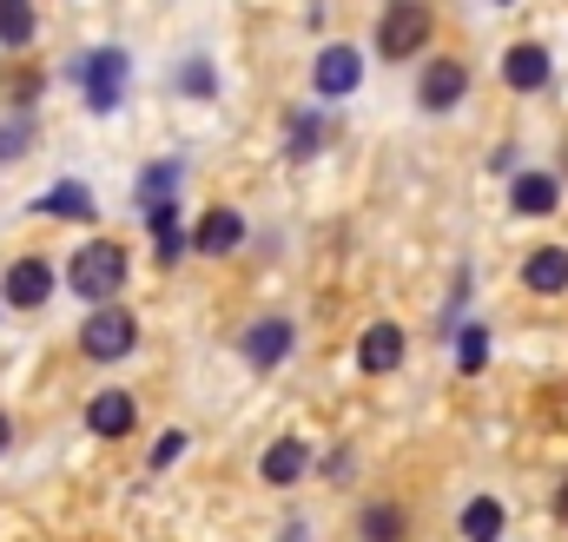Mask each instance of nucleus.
I'll return each instance as SVG.
<instances>
[{"mask_svg":"<svg viewBox=\"0 0 568 542\" xmlns=\"http://www.w3.org/2000/svg\"><path fill=\"white\" fill-rule=\"evenodd\" d=\"M67 284H73L87 304H113V298H120V284H126V252H120L113 239L80 245V252H73V265H67Z\"/></svg>","mask_w":568,"mask_h":542,"instance_id":"1","label":"nucleus"},{"mask_svg":"<svg viewBox=\"0 0 568 542\" xmlns=\"http://www.w3.org/2000/svg\"><path fill=\"white\" fill-rule=\"evenodd\" d=\"M133 344H140V324H133V311H120V304H100V311L80 324V351H87L93 364H120Z\"/></svg>","mask_w":568,"mask_h":542,"instance_id":"2","label":"nucleus"},{"mask_svg":"<svg viewBox=\"0 0 568 542\" xmlns=\"http://www.w3.org/2000/svg\"><path fill=\"white\" fill-rule=\"evenodd\" d=\"M73 73H80V87H87V107H93V113H113V107L126 100V53H120V47L87 53Z\"/></svg>","mask_w":568,"mask_h":542,"instance_id":"3","label":"nucleus"},{"mask_svg":"<svg viewBox=\"0 0 568 542\" xmlns=\"http://www.w3.org/2000/svg\"><path fill=\"white\" fill-rule=\"evenodd\" d=\"M424 40H429V13L417 7V0H390L384 20H377V47H384V60H410Z\"/></svg>","mask_w":568,"mask_h":542,"instance_id":"4","label":"nucleus"},{"mask_svg":"<svg viewBox=\"0 0 568 542\" xmlns=\"http://www.w3.org/2000/svg\"><path fill=\"white\" fill-rule=\"evenodd\" d=\"M0 298H7L13 311H40V304L53 298V265H47V259H13L7 278H0Z\"/></svg>","mask_w":568,"mask_h":542,"instance_id":"5","label":"nucleus"},{"mask_svg":"<svg viewBox=\"0 0 568 542\" xmlns=\"http://www.w3.org/2000/svg\"><path fill=\"white\" fill-rule=\"evenodd\" d=\"M311 80H317V93H324V100H344V93L364 80V60H357V47H324Z\"/></svg>","mask_w":568,"mask_h":542,"instance_id":"6","label":"nucleus"},{"mask_svg":"<svg viewBox=\"0 0 568 542\" xmlns=\"http://www.w3.org/2000/svg\"><path fill=\"white\" fill-rule=\"evenodd\" d=\"M456 100H469V67H456V60H429L424 107H429V113H449Z\"/></svg>","mask_w":568,"mask_h":542,"instance_id":"7","label":"nucleus"},{"mask_svg":"<svg viewBox=\"0 0 568 542\" xmlns=\"http://www.w3.org/2000/svg\"><path fill=\"white\" fill-rule=\"evenodd\" d=\"M357 364H364L371 378L397 371V364H404V331H397V324H371V331L357 338Z\"/></svg>","mask_w":568,"mask_h":542,"instance_id":"8","label":"nucleus"},{"mask_svg":"<svg viewBox=\"0 0 568 542\" xmlns=\"http://www.w3.org/2000/svg\"><path fill=\"white\" fill-rule=\"evenodd\" d=\"M133 423H140V404H133L126 391H100V398L87 404V430H93V436H126Z\"/></svg>","mask_w":568,"mask_h":542,"instance_id":"9","label":"nucleus"},{"mask_svg":"<svg viewBox=\"0 0 568 542\" xmlns=\"http://www.w3.org/2000/svg\"><path fill=\"white\" fill-rule=\"evenodd\" d=\"M239 239H245V219H239L232 205H212V212L199 219V232H192V245L212 252V259H219V252H239Z\"/></svg>","mask_w":568,"mask_h":542,"instance_id":"10","label":"nucleus"},{"mask_svg":"<svg viewBox=\"0 0 568 542\" xmlns=\"http://www.w3.org/2000/svg\"><path fill=\"white\" fill-rule=\"evenodd\" d=\"M503 80H509L516 93L549 87V53H542V47H529V40H523V47H509V53H503Z\"/></svg>","mask_w":568,"mask_h":542,"instance_id":"11","label":"nucleus"},{"mask_svg":"<svg viewBox=\"0 0 568 542\" xmlns=\"http://www.w3.org/2000/svg\"><path fill=\"white\" fill-rule=\"evenodd\" d=\"M33 205H40L47 219H93V212H100V205H93V192H87L80 179H60V185H47Z\"/></svg>","mask_w":568,"mask_h":542,"instance_id":"12","label":"nucleus"},{"mask_svg":"<svg viewBox=\"0 0 568 542\" xmlns=\"http://www.w3.org/2000/svg\"><path fill=\"white\" fill-rule=\"evenodd\" d=\"M523 284H529V291H542V298L568 291V252H562V245H542V252H529V265H523Z\"/></svg>","mask_w":568,"mask_h":542,"instance_id":"13","label":"nucleus"},{"mask_svg":"<svg viewBox=\"0 0 568 542\" xmlns=\"http://www.w3.org/2000/svg\"><path fill=\"white\" fill-rule=\"evenodd\" d=\"M284 351H291V324H284V318H265V324H252V331H245V358H252L258 371L284 364Z\"/></svg>","mask_w":568,"mask_h":542,"instance_id":"14","label":"nucleus"},{"mask_svg":"<svg viewBox=\"0 0 568 542\" xmlns=\"http://www.w3.org/2000/svg\"><path fill=\"white\" fill-rule=\"evenodd\" d=\"M258 470H265V483L291 490V483H297V476L311 470V450H304L297 436H284V443H272V450H265V463H258Z\"/></svg>","mask_w":568,"mask_h":542,"instance_id":"15","label":"nucleus"},{"mask_svg":"<svg viewBox=\"0 0 568 542\" xmlns=\"http://www.w3.org/2000/svg\"><path fill=\"white\" fill-rule=\"evenodd\" d=\"M509 199H516L523 219H549V212H556V179H549V172H523V179L509 185Z\"/></svg>","mask_w":568,"mask_h":542,"instance_id":"16","label":"nucleus"},{"mask_svg":"<svg viewBox=\"0 0 568 542\" xmlns=\"http://www.w3.org/2000/svg\"><path fill=\"white\" fill-rule=\"evenodd\" d=\"M456 530H463L469 542H496V536H503V503H496V496H476V503L463 510V523H456Z\"/></svg>","mask_w":568,"mask_h":542,"instance_id":"17","label":"nucleus"},{"mask_svg":"<svg viewBox=\"0 0 568 542\" xmlns=\"http://www.w3.org/2000/svg\"><path fill=\"white\" fill-rule=\"evenodd\" d=\"M33 40V0H0V47H27Z\"/></svg>","mask_w":568,"mask_h":542,"instance_id":"18","label":"nucleus"},{"mask_svg":"<svg viewBox=\"0 0 568 542\" xmlns=\"http://www.w3.org/2000/svg\"><path fill=\"white\" fill-rule=\"evenodd\" d=\"M364 542H404V510L397 503H371L364 510Z\"/></svg>","mask_w":568,"mask_h":542,"instance_id":"19","label":"nucleus"},{"mask_svg":"<svg viewBox=\"0 0 568 542\" xmlns=\"http://www.w3.org/2000/svg\"><path fill=\"white\" fill-rule=\"evenodd\" d=\"M27 145H33V120H27V113L0 120V165H7V159H27Z\"/></svg>","mask_w":568,"mask_h":542,"instance_id":"20","label":"nucleus"},{"mask_svg":"<svg viewBox=\"0 0 568 542\" xmlns=\"http://www.w3.org/2000/svg\"><path fill=\"white\" fill-rule=\"evenodd\" d=\"M172 185H179V165H145L140 205H152V199H172Z\"/></svg>","mask_w":568,"mask_h":542,"instance_id":"21","label":"nucleus"},{"mask_svg":"<svg viewBox=\"0 0 568 542\" xmlns=\"http://www.w3.org/2000/svg\"><path fill=\"white\" fill-rule=\"evenodd\" d=\"M456 364H463V371H483V364H489V338H483V331H463V338H456Z\"/></svg>","mask_w":568,"mask_h":542,"instance_id":"22","label":"nucleus"},{"mask_svg":"<svg viewBox=\"0 0 568 542\" xmlns=\"http://www.w3.org/2000/svg\"><path fill=\"white\" fill-rule=\"evenodd\" d=\"M179 87H185L192 100H212V87H219V80H212V67H205V60H185V73H179Z\"/></svg>","mask_w":568,"mask_h":542,"instance_id":"23","label":"nucleus"},{"mask_svg":"<svg viewBox=\"0 0 568 542\" xmlns=\"http://www.w3.org/2000/svg\"><path fill=\"white\" fill-rule=\"evenodd\" d=\"M179 252H185V232H179V225H165V232H159V259H165V265H179Z\"/></svg>","mask_w":568,"mask_h":542,"instance_id":"24","label":"nucleus"},{"mask_svg":"<svg viewBox=\"0 0 568 542\" xmlns=\"http://www.w3.org/2000/svg\"><path fill=\"white\" fill-rule=\"evenodd\" d=\"M179 450H185V436H179V430H172V436H159V450H152V470H165Z\"/></svg>","mask_w":568,"mask_h":542,"instance_id":"25","label":"nucleus"},{"mask_svg":"<svg viewBox=\"0 0 568 542\" xmlns=\"http://www.w3.org/2000/svg\"><path fill=\"white\" fill-rule=\"evenodd\" d=\"M311 145H317V127H311V120H297V127H291V152H297V159H304V152H311Z\"/></svg>","mask_w":568,"mask_h":542,"instance_id":"26","label":"nucleus"},{"mask_svg":"<svg viewBox=\"0 0 568 542\" xmlns=\"http://www.w3.org/2000/svg\"><path fill=\"white\" fill-rule=\"evenodd\" d=\"M7 443H13V423H7V410H0V456H7Z\"/></svg>","mask_w":568,"mask_h":542,"instance_id":"27","label":"nucleus"},{"mask_svg":"<svg viewBox=\"0 0 568 542\" xmlns=\"http://www.w3.org/2000/svg\"><path fill=\"white\" fill-rule=\"evenodd\" d=\"M284 542H311V530H304V523H291V530H284Z\"/></svg>","mask_w":568,"mask_h":542,"instance_id":"28","label":"nucleus"},{"mask_svg":"<svg viewBox=\"0 0 568 542\" xmlns=\"http://www.w3.org/2000/svg\"><path fill=\"white\" fill-rule=\"evenodd\" d=\"M556 516H562V523H568V483H562V490H556Z\"/></svg>","mask_w":568,"mask_h":542,"instance_id":"29","label":"nucleus"}]
</instances>
